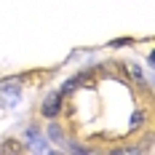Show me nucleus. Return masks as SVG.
Listing matches in <instances>:
<instances>
[{
	"label": "nucleus",
	"mask_w": 155,
	"mask_h": 155,
	"mask_svg": "<svg viewBox=\"0 0 155 155\" xmlns=\"http://www.w3.org/2000/svg\"><path fill=\"white\" fill-rule=\"evenodd\" d=\"M56 112H59V94H51L46 102H43V115L51 118V115H56Z\"/></svg>",
	"instance_id": "nucleus-1"
}]
</instances>
